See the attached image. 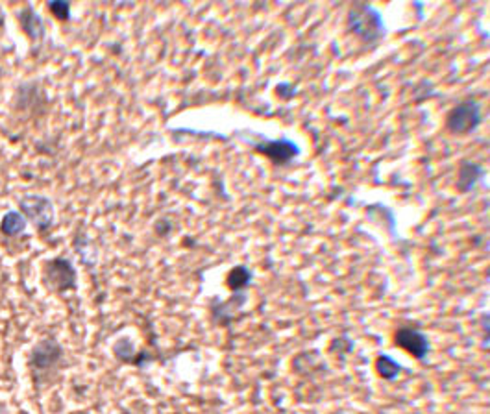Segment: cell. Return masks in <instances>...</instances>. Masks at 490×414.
Returning a JSON list of instances; mask_svg holds the SVG:
<instances>
[{"label": "cell", "instance_id": "cell-1", "mask_svg": "<svg viewBox=\"0 0 490 414\" xmlns=\"http://www.w3.org/2000/svg\"><path fill=\"white\" fill-rule=\"evenodd\" d=\"M479 123V108L476 102H464L448 115V128L455 133H467Z\"/></svg>", "mask_w": 490, "mask_h": 414}, {"label": "cell", "instance_id": "cell-2", "mask_svg": "<svg viewBox=\"0 0 490 414\" xmlns=\"http://www.w3.org/2000/svg\"><path fill=\"white\" fill-rule=\"evenodd\" d=\"M23 207V213L30 220H33L39 228H48L52 224L54 213L52 206L48 202L47 198L43 196H26L21 202Z\"/></svg>", "mask_w": 490, "mask_h": 414}, {"label": "cell", "instance_id": "cell-3", "mask_svg": "<svg viewBox=\"0 0 490 414\" xmlns=\"http://www.w3.org/2000/svg\"><path fill=\"white\" fill-rule=\"evenodd\" d=\"M60 353H62V349H60V346L54 340H43L39 346L33 348L30 364L33 368H48L60 359Z\"/></svg>", "mask_w": 490, "mask_h": 414}, {"label": "cell", "instance_id": "cell-4", "mask_svg": "<svg viewBox=\"0 0 490 414\" xmlns=\"http://www.w3.org/2000/svg\"><path fill=\"white\" fill-rule=\"evenodd\" d=\"M48 278L57 283L60 289H67L72 285V279H74V272H72L71 264L63 261V259H56L52 263L48 264Z\"/></svg>", "mask_w": 490, "mask_h": 414}, {"label": "cell", "instance_id": "cell-5", "mask_svg": "<svg viewBox=\"0 0 490 414\" xmlns=\"http://www.w3.org/2000/svg\"><path fill=\"white\" fill-rule=\"evenodd\" d=\"M398 344L409 349L411 353H415L416 357H422L428 349V342L424 340V337L413 330H401L398 333Z\"/></svg>", "mask_w": 490, "mask_h": 414}, {"label": "cell", "instance_id": "cell-6", "mask_svg": "<svg viewBox=\"0 0 490 414\" xmlns=\"http://www.w3.org/2000/svg\"><path fill=\"white\" fill-rule=\"evenodd\" d=\"M24 228H26V220L21 213L10 211L2 218V224H0V230L4 235H19L23 233Z\"/></svg>", "mask_w": 490, "mask_h": 414}, {"label": "cell", "instance_id": "cell-7", "mask_svg": "<svg viewBox=\"0 0 490 414\" xmlns=\"http://www.w3.org/2000/svg\"><path fill=\"white\" fill-rule=\"evenodd\" d=\"M21 21H23L24 30H26V33H28L30 38L32 39L41 38L43 35V23H41V19H39L38 15L33 13V11H26Z\"/></svg>", "mask_w": 490, "mask_h": 414}, {"label": "cell", "instance_id": "cell-8", "mask_svg": "<svg viewBox=\"0 0 490 414\" xmlns=\"http://www.w3.org/2000/svg\"><path fill=\"white\" fill-rule=\"evenodd\" d=\"M50 10H52V13L56 15V17L67 19V15H69V4H67V2H52V4H50Z\"/></svg>", "mask_w": 490, "mask_h": 414}]
</instances>
